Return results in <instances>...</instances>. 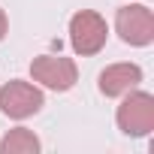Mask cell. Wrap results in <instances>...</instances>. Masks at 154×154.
<instances>
[{"instance_id": "1", "label": "cell", "mask_w": 154, "mask_h": 154, "mask_svg": "<svg viewBox=\"0 0 154 154\" xmlns=\"http://www.w3.org/2000/svg\"><path fill=\"white\" fill-rule=\"evenodd\" d=\"M115 121L124 136H133V139L148 136L154 130V97L148 91H136V88L127 91L124 103L115 112Z\"/></svg>"}, {"instance_id": "7", "label": "cell", "mask_w": 154, "mask_h": 154, "mask_svg": "<svg viewBox=\"0 0 154 154\" xmlns=\"http://www.w3.org/2000/svg\"><path fill=\"white\" fill-rule=\"evenodd\" d=\"M0 151L3 154H36L39 151V139L33 130L27 127H15L3 136V142H0Z\"/></svg>"}, {"instance_id": "5", "label": "cell", "mask_w": 154, "mask_h": 154, "mask_svg": "<svg viewBox=\"0 0 154 154\" xmlns=\"http://www.w3.org/2000/svg\"><path fill=\"white\" fill-rule=\"evenodd\" d=\"M115 30L127 45H136V48L151 45L154 42V12L142 3L121 6L115 12Z\"/></svg>"}, {"instance_id": "6", "label": "cell", "mask_w": 154, "mask_h": 154, "mask_svg": "<svg viewBox=\"0 0 154 154\" xmlns=\"http://www.w3.org/2000/svg\"><path fill=\"white\" fill-rule=\"evenodd\" d=\"M142 82V66L139 63H112L100 72L97 88L103 97H124L127 91L139 88Z\"/></svg>"}, {"instance_id": "2", "label": "cell", "mask_w": 154, "mask_h": 154, "mask_svg": "<svg viewBox=\"0 0 154 154\" xmlns=\"http://www.w3.org/2000/svg\"><path fill=\"white\" fill-rule=\"evenodd\" d=\"M106 36H109L106 18L100 12H94V9H79L69 18V45H72L75 54L91 57V54L103 51Z\"/></svg>"}, {"instance_id": "4", "label": "cell", "mask_w": 154, "mask_h": 154, "mask_svg": "<svg viewBox=\"0 0 154 154\" xmlns=\"http://www.w3.org/2000/svg\"><path fill=\"white\" fill-rule=\"evenodd\" d=\"M30 75L33 82H39L48 91H69L79 82V66L72 57H60V54H39L30 63Z\"/></svg>"}, {"instance_id": "3", "label": "cell", "mask_w": 154, "mask_h": 154, "mask_svg": "<svg viewBox=\"0 0 154 154\" xmlns=\"http://www.w3.org/2000/svg\"><path fill=\"white\" fill-rule=\"evenodd\" d=\"M42 106H45V97L30 82L12 79V82H6L0 88V112L6 118H12V121H24V118L36 115Z\"/></svg>"}, {"instance_id": "8", "label": "cell", "mask_w": 154, "mask_h": 154, "mask_svg": "<svg viewBox=\"0 0 154 154\" xmlns=\"http://www.w3.org/2000/svg\"><path fill=\"white\" fill-rule=\"evenodd\" d=\"M6 30H9V21H6V12L0 9V39L6 36Z\"/></svg>"}]
</instances>
